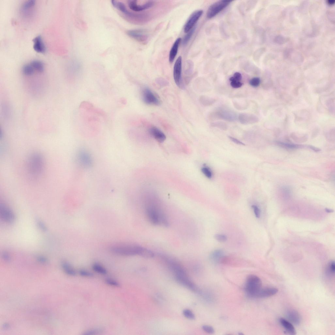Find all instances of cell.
<instances>
[{
    "instance_id": "cell-1",
    "label": "cell",
    "mask_w": 335,
    "mask_h": 335,
    "mask_svg": "<svg viewBox=\"0 0 335 335\" xmlns=\"http://www.w3.org/2000/svg\"><path fill=\"white\" fill-rule=\"evenodd\" d=\"M145 211L147 218L151 224L164 227L169 226L168 218L164 211L157 204L153 202L147 203Z\"/></svg>"
},
{
    "instance_id": "cell-2",
    "label": "cell",
    "mask_w": 335,
    "mask_h": 335,
    "mask_svg": "<svg viewBox=\"0 0 335 335\" xmlns=\"http://www.w3.org/2000/svg\"><path fill=\"white\" fill-rule=\"evenodd\" d=\"M110 251L114 254L122 256L139 255L146 257L149 250L141 245L135 244L116 245L111 246Z\"/></svg>"
},
{
    "instance_id": "cell-3",
    "label": "cell",
    "mask_w": 335,
    "mask_h": 335,
    "mask_svg": "<svg viewBox=\"0 0 335 335\" xmlns=\"http://www.w3.org/2000/svg\"><path fill=\"white\" fill-rule=\"evenodd\" d=\"M27 165L28 171L31 178H38L44 171V158L39 153H32L28 159Z\"/></svg>"
},
{
    "instance_id": "cell-4",
    "label": "cell",
    "mask_w": 335,
    "mask_h": 335,
    "mask_svg": "<svg viewBox=\"0 0 335 335\" xmlns=\"http://www.w3.org/2000/svg\"><path fill=\"white\" fill-rule=\"evenodd\" d=\"M262 282L260 279L256 276L251 275L246 279L245 290L250 296L257 297L262 289Z\"/></svg>"
},
{
    "instance_id": "cell-5",
    "label": "cell",
    "mask_w": 335,
    "mask_h": 335,
    "mask_svg": "<svg viewBox=\"0 0 335 335\" xmlns=\"http://www.w3.org/2000/svg\"><path fill=\"white\" fill-rule=\"evenodd\" d=\"M76 160L78 165L83 169L90 168L93 165L92 157L90 152L85 149H81L78 151Z\"/></svg>"
},
{
    "instance_id": "cell-6",
    "label": "cell",
    "mask_w": 335,
    "mask_h": 335,
    "mask_svg": "<svg viewBox=\"0 0 335 335\" xmlns=\"http://www.w3.org/2000/svg\"><path fill=\"white\" fill-rule=\"evenodd\" d=\"M155 2L153 1H138L131 0L127 1V4L130 10L139 12L149 9L153 6Z\"/></svg>"
},
{
    "instance_id": "cell-7",
    "label": "cell",
    "mask_w": 335,
    "mask_h": 335,
    "mask_svg": "<svg viewBox=\"0 0 335 335\" xmlns=\"http://www.w3.org/2000/svg\"><path fill=\"white\" fill-rule=\"evenodd\" d=\"M211 117L213 119L224 120L227 121H235L237 115L234 111L225 109H221L211 114Z\"/></svg>"
},
{
    "instance_id": "cell-8",
    "label": "cell",
    "mask_w": 335,
    "mask_h": 335,
    "mask_svg": "<svg viewBox=\"0 0 335 335\" xmlns=\"http://www.w3.org/2000/svg\"><path fill=\"white\" fill-rule=\"evenodd\" d=\"M232 2L229 0H223L213 3L209 7L207 12V17L211 18L215 17L224 10Z\"/></svg>"
},
{
    "instance_id": "cell-9",
    "label": "cell",
    "mask_w": 335,
    "mask_h": 335,
    "mask_svg": "<svg viewBox=\"0 0 335 335\" xmlns=\"http://www.w3.org/2000/svg\"><path fill=\"white\" fill-rule=\"evenodd\" d=\"M142 97L144 103L150 105L159 106L161 104L160 99L149 88L144 87L142 91Z\"/></svg>"
},
{
    "instance_id": "cell-10",
    "label": "cell",
    "mask_w": 335,
    "mask_h": 335,
    "mask_svg": "<svg viewBox=\"0 0 335 335\" xmlns=\"http://www.w3.org/2000/svg\"><path fill=\"white\" fill-rule=\"evenodd\" d=\"M182 58L179 56L176 60L174 68V78L176 85L180 88L183 89L184 86L182 79Z\"/></svg>"
},
{
    "instance_id": "cell-11",
    "label": "cell",
    "mask_w": 335,
    "mask_h": 335,
    "mask_svg": "<svg viewBox=\"0 0 335 335\" xmlns=\"http://www.w3.org/2000/svg\"><path fill=\"white\" fill-rule=\"evenodd\" d=\"M0 216L2 220L9 224H12L15 222L16 216L12 209L4 204L0 206Z\"/></svg>"
},
{
    "instance_id": "cell-12",
    "label": "cell",
    "mask_w": 335,
    "mask_h": 335,
    "mask_svg": "<svg viewBox=\"0 0 335 335\" xmlns=\"http://www.w3.org/2000/svg\"><path fill=\"white\" fill-rule=\"evenodd\" d=\"M175 280L181 285L194 292H197L198 290L197 286L191 281L187 275V273L175 275Z\"/></svg>"
},
{
    "instance_id": "cell-13",
    "label": "cell",
    "mask_w": 335,
    "mask_h": 335,
    "mask_svg": "<svg viewBox=\"0 0 335 335\" xmlns=\"http://www.w3.org/2000/svg\"><path fill=\"white\" fill-rule=\"evenodd\" d=\"M203 13V10H198L194 12L191 15L184 27V31L185 33H187L194 27Z\"/></svg>"
},
{
    "instance_id": "cell-14",
    "label": "cell",
    "mask_w": 335,
    "mask_h": 335,
    "mask_svg": "<svg viewBox=\"0 0 335 335\" xmlns=\"http://www.w3.org/2000/svg\"><path fill=\"white\" fill-rule=\"evenodd\" d=\"M127 34L130 38L143 44L146 43L148 39V34L142 30H129L127 32Z\"/></svg>"
},
{
    "instance_id": "cell-15",
    "label": "cell",
    "mask_w": 335,
    "mask_h": 335,
    "mask_svg": "<svg viewBox=\"0 0 335 335\" xmlns=\"http://www.w3.org/2000/svg\"><path fill=\"white\" fill-rule=\"evenodd\" d=\"M240 123L243 124H252L258 122L259 119L255 115L247 113L240 114L238 117Z\"/></svg>"
},
{
    "instance_id": "cell-16",
    "label": "cell",
    "mask_w": 335,
    "mask_h": 335,
    "mask_svg": "<svg viewBox=\"0 0 335 335\" xmlns=\"http://www.w3.org/2000/svg\"><path fill=\"white\" fill-rule=\"evenodd\" d=\"M151 135L156 141L160 142H164L166 139L165 134L161 130L156 127H152L149 129Z\"/></svg>"
},
{
    "instance_id": "cell-17",
    "label": "cell",
    "mask_w": 335,
    "mask_h": 335,
    "mask_svg": "<svg viewBox=\"0 0 335 335\" xmlns=\"http://www.w3.org/2000/svg\"><path fill=\"white\" fill-rule=\"evenodd\" d=\"M287 318L292 323L298 325L301 323V316L298 312L294 310H289L286 313Z\"/></svg>"
},
{
    "instance_id": "cell-18",
    "label": "cell",
    "mask_w": 335,
    "mask_h": 335,
    "mask_svg": "<svg viewBox=\"0 0 335 335\" xmlns=\"http://www.w3.org/2000/svg\"><path fill=\"white\" fill-rule=\"evenodd\" d=\"M278 290L277 288L270 287L262 289L259 292L257 297L267 298L271 297L277 294Z\"/></svg>"
},
{
    "instance_id": "cell-19",
    "label": "cell",
    "mask_w": 335,
    "mask_h": 335,
    "mask_svg": "<svg viewBox=\"0 0 335 335\" xmlns=\"http://www.w3.org/2000/svg\"><path fill=\"white\" fill-rule=\"evenodd\" d=\"M34 49L37 52L44 53L46 52V47L40 36H37L33 39Z\"/></svg>"
},
{
    "instance_id": "cell-20",
    "label": "cell",
    "mask_w": 335,
    "mask_h": 335,
    "mask_svg": "<svg viewBox=\"0 0 335 335\" xmlns=\"http://www.w3.org/2000/svg\"><path fill=\"white\" fill-rule=\"evenodd\" d=\"M181 41V38L177 39L172 46L169 55V61L171 63L173 62L177 54Z\"/></svg>"
},
{
    "instance_id": "cell-21",
    "label": "cell",
    "mask_w": 335,
    "mask_h": 335,
    "mask_svg": "<svg viewBox=\"0 0 335 335\" xmlns=\"http://www.w3.org/2000/svg\"><path fill=\"white\" fill-rule=\"evenodd\" d=\"M279 322L282 326L286 330V332L292 335L296 334V331L292 324L285 319L281 318L279 319Z\"/></svg>"
},
{
    "instance_id": "cell-22",
    "label": "cell",
    "mask_w": 335,
    "mask_h": 335,
    "mask_svg": "<svg viewBox=\"0 0 335 335\" xmlns=\"http://www.w3.org/2000/svg\"><path fill=\"white\" fill-rule=\"evenodd\" d=\"M224 256V251L221 249H218L213 251L211 254L209 258L214 262L220 263L221 259Z\"/></svg>"
},
{
    "instance_id": "cell-23",
    "label": "cell",
    "mask_w": 335,
    "mask_h": 335,
    "mask_svg": "<svg viewBox=\"0 0 335 335\" xmlns=\"http://www.w3.org/2000/svg\"><path fill=\"white\" fill-rule=\"evenodd\" d=\"M62 267L64 272L68 275L72 276H76V271L68 263L63 262L62 264Z\"/></svg>"
},
{
    "instance_id": "cell-24",
    "label": "cell",
    "mask_w": 335,
    "mask_h": 335,
    "mask_svg": "<svg viewBox=\"0 0 335 335\" xmlns=\"http://www.w3.org/2000/svg\"><path fill=\"white\" fill-rule=\"evenodd\" d=\"M200 101L203 105L208 106L212 105L215 103L216 100L210 97L203 96L200 97Z\"/></svg>"
},
{
    "instance_id": "cell-25",
    "label": "cell",
    "mask_w": 335,
    "mask_h": 335,
    "mask_svg": "<svg viewBox=\"0 0 335 335\" xmlns=\"http://www.w3.org/2000/svg\"><path fill=\"white\" fill-rule=\"evenodd\" d=\"M31 65L34 69L39 72H42L44 71V64L39 60H34L32 61Z\"/></svg>"
},
{
    "instance_id": "cell-26",
    "label": "cell",
    "mask_w": 335,
    "mask_h": 335,
    "mask_svg": "<svg viewBox=\"0 0 335 335\" xmlns=\"http://www.w3.org/2000/svg\"><path fill=\"white\" fill-rule=\"evenodd\" d=\"M92 268L95 272L102 274H105L107 273L106 269L100 264L95 263L93 264Z\"/></svg>"
},
{
    "instance_id": "cell-27",
    "label": "cell",
    "mask_w": 335,
    "mask_h": 335,
    "mask_svg": "<svg viewBox=\"0 0 335 335\" xmlns=\"http://www.w3.org/2000/svg\"><path fill=\"white\" fill-rule=\"evenodd\" d=\"M22 72L24 75L27 76H31L34 72V69L31 64L25 65L22 68Z\"/></svg>"
},
{
    "instance_id": "cell-28",
    "label": "cell",
    "mask_w": 335,
    "mask_h": 335,
    "mask_svg": "<svg viewBox=\"0 0 335 335\" xmlns=\"http://www.w3.org/2000/svg\"><path fill=\"white\" fill-rule=\"evenodd\" d=\"M203 174L208 179H211L213 176L212 172L211 169L206 165H204L201 168Z\"/></svg>"
},
{
    "instance_id": "cell-29",
    "label": "cell",
    "mask_w": 335,
    "mask_h": 335,
    "mask_svg": "<svg viewBox=\"0 0 335 335\" xmlns=\"http://www.w3.org/2000/svg\"><path fill=\"white\" fill-rule=\"evenodd\" d=\"M229 80L230 81V85L233 88H239L242 86L243 85L242 83L236 80L233 76L230 78Z\"/></svg>"
},
{
    "instance_id": "cell-30",
    "label": "cell",
    "mask_w": 335,
    "mask_h": 335,
    "mask_svg": "<svg viewBox=\"0 0 335 335\" xmlns=\"http://www.w3.org/2000/svg\"><path fill=\"white\" fill-rule=\"evenodd\" d=\"M195 29V28L194 27L191 30L188 32L187 34L185 36L182 42V44L183 45H186L188 43L191 38H192Z\"/></svg>"
},
{
    "instance_id": "cell-31",
    "label": "cell",
    "mask_w": 335,
    "mask_h": 335,
    "mask_svg": "<svg viewBox=\"0 0 335 335\" xmlns=\"http://www.w3.org/2000/svg\"><path fill=\"white\" fill-rule=\"evenodd\" d=\"M211 126L223 130H226L227 127V125L225 123L221 122L213 123L211 124Z\"/></svg>"
},
{
    "instance_id": "cell-32",
    "label": "cell",
    "mask_w": 335,
    "mask_h": 335,
    "mask_svg": "<svg viewBox=\"0 0 335 335\" xmlns=\"http://www.w3.org/2000/svg\"><path fill=\"white\" fill-rule=\"evenodd\" d=\"M278 145L284 147L291 149L299 148L303 147V146L300 145H294V144L285 143L282 142H279Z\"/></svg>"
},
{
    "instance_id": "cell-33",
    "label": "cell",
    "mask_w": 335,
    "mask_h": 335,
    "mask_svg": "<svg viewBox=\"0 0 335 335\" xmlns=\"http://www.w3.org/2000/svg\"><path fill=\"white\" fill-rule=\"evenodd\" d=\"M183 314L186 318L190 320L195 319V316L192 311L189 309H185L183 311Z\"/></svg>"
},
{
    "instance_id": "cell-34",
    "label": "cell",
    "mask_w": 335,
    "mask_h": 335,
    "mask_svg": "<svg viewBox=\"0 0 335 335\" xmlns=\"http://www.w3.org/2000/svg\"><path fill=\"white\" fill-rule=\"evenodd\" d=\"M103 329L101 328H96L91 329L84 333V335H94L99 334L103 331Z\"/></svg>"
},
{
    "instance_id": "cell-35",
    "label": "cell",
    "mask_w": 335,
    "mask_h": 335,
    "mask_svg": "<svg viewBox=\"0 0 335 335\" xmlns=\"http://www.w3.org/2000/svg\"><path fill=\"white\" fill-rule=\"evenodd\" d=\"M35 4V1H28L23 3L22 8L24 10H27L34 7Z\"/></svg>"
},
{
    "instance_id": "cell-36",
    "label": "cell",
    "mask_w": 335,
    "mask_h": 335,
    "mask_svg": "<svg viewBox=\"0 0 335 335\" xmlns=\"http://www.w3.org/2000/svg\"><path fill=\"white\" fill-rule=\"evenodd\" d=\"M260 79L258 77L253 78L249 82L250 85L255 87H258L260 85Z\"/></svg>"
},
{
    "instance_id": "cell-37",
    "label": "cell",
    "mask_w": 335,
    "mask_h": 335,
    "mask_svg": "<svg viewBox=\"0 0 335 335\" xmlns=\"http://www.w3.org/2000/svg\"><path fill=\"white\" fill-rule=\"evenodd\" d=\"M105 283L109 285L115 287H119L120 286V283L117 281L111 278H106L105 280Z\"/></svg>"
},
{
    "instance_id": "cell-38",
    "label": "cell",
    "mask_w": 335,
    "mask_h": 335,
    "mask_svg": "<svg viewBox=\"0 0 335 335\" xmlns=\"http://www.w3.org/2000/svg\"><path fill=\"white\" fill-rule=\"evenodd\" d=\"M36 223L39 229L42 231L46 232L47 231V227L43 222L41 220L38 219L36 221Z\"/></svg>"
},
{
    "instance_id": "cell-39",
    "label": "cell",
    "mask_w": 335,
    "mask_h": 335,
    "mask_svg": "<svg viewBox=\"0 0 335 335\" xmlns=\"http://www.w3.org/2000/svg\"><path fill=\"white\" fill-rule=\"evenodd\" d=\"M215 237L220 242H225L227 240V237L224 234H217L215 235Z\"/></svg>"
},
{
    "instance_id": "cell-40",
    "label": "cell",
    "mask_w": 335,
    "mask_h": 335,
    "mask_svg": "<svg viewBox=\"0 0 335 335\" xmlns=\"http://www.w3.org/2000/svg\"><path fill=\"white\" fill-rule=\"evenodd\" d=\"M79 274L80 276L83 277L90 278L94 276V274L91 272L83 269L79 271Z\"/></svg>"
},
{
    "instance_id": "cell-41",
    "label": "cell",
    "mask_w": 335,
    "mask_h": 335,
    "mask_svg": "<svg viewBox=\"0 0 335 335\" xmlns=\"http://www.w3.org/2000/svg\"><path fill=\"white\" fill-rule=\"evenodd\" d=\"M202 329L203 331L209 334H212L215 332V330L212 326L208 325H203L202 326Z\"/></svg>"
},
{
    "instance_id": "cell-42",
    "label": "cell",
    "mask_w": 335,
    "mask_h": 335,
    "mask_svg": "<svg viewBox=\"0 0 335 335\" xmlns=\"http://www.w3.org/2000/svg\"><path fill=\"white\" fill-rule=\"evenodd\" d=\"M2 257L3 259L7 262H9L11 261V256L9 253L7 252V251H5L2 253Z\"/></svg>"
},
{
    "instance_id": "cell-43",
    "label": "cell",
    "mask_w": 335,
    "mask_h": 335,
    "mask_svg": "<svg viewBox=\"0 0 335 335\" xmlns=\"http://www.w3.org/2000/svg\"><path fill=\"white\" fill-rule=\"evenodd\" d=\"M251 207L253 209L256 217L258 218H260V211L259 207L254 204L252 205Z\"/></svg>"
},
{
    "instance_id": "cell-44",
    "label": "cell",
    "mask_w": 335,
    "mask_h": 335,
    "mask_svg": "<svg viewBox=\"0 0 335 335\" xmlns=\"http://www.w3.org/2000/svg\"><path fill=\"white\" fill-rule=\"evenodd\" d=\"M329 272L330 273L334 274L335 271V263L334 261L330 262L328 266Z\"/></svg>"
},
{
    "instance_id": "cell-45",
    "label": "cell",
    "mask_w": 335,
    "mask_h": 335,
    "mask_svg": "<svg viewBox=\"0 0 335 335\" xmlns=\"http://www.w3.org/2000/svg\"><path fill=\"white\" fill-rule=\"evenodd\" d=\"M38 261L42 264H45L47 263L48 260L45 257L42 256H39L37 257Z\"/></svg>"
},
{
    "instance_id": "cell-46",
    "label": "cell",
    "mask_w": 335,
    "mask_h": 335,
    "mask_svg": "<svg viewBox=\"0 0 335 335\" xmlns=\"http://www.w3.org/2000/svg\"><path fill=\"white\" fill-rule=\"evenodd\" d=\"M229 138L230 139L231 141L237 144V145H245L244 143L241 142L238 139L236 138L231 136H229Z\"/></svg>"
},
{
    "instance_id": "cell-47",
    "label": "cell",
    "mask_w": 335,
    "mask_h": 335,
    "mask_svg": "<svg viewBox=\"0 0 335 335\" xmlns=\"http://www.w3.org/2000/svg\"><path fill=\"white\" fill-rule=\"evenodd\" d=\"M233 77L236 80L240 81L241 80L242 77L241 74V73L239 72H235L233 76Z\"/></svg>"
},
{
    "instance_id": "cell-48",
    "label": "cell",
    "mask_w": 335,
    "mask_h": 335,
    "mask_svg": "<svg viewBox=\"0 0 335 335\" xmlns=\"http://www.w3.org/2000/svg\"><path fill=\"white\" fill-rule=\"evenodd\" d=\"M309 147L311 149L313 150L315 152H319L320 151V149L312 146H309Z\"/></svg>"
},
{
    "instance_id": "cell-49",
    "label": "cell",
    "mask_w": 335,
    "mask_h": 335,
    "mask_svg": "<svg viewBox=\"0 0 335 335\" xmlns=\"http://www.w3.org/2000/svg\"><path fill=\"white\" fill-rule=\"evenodd\" d=\"M9 327H10V326L7 323H5L3 326V328L6 329H8Z\"/></svg>"
},
{
    "instance_id": "cell-50",
    "label": "cell",
    "mask_w": 335,
    "mask_h": 335,
    "mask_svg": "<svg viewBox=\"0 0 335 335\" xmlns=\"http://www.w3.org/2000/svg\"><path fill=\"white\" fill-rule=\"evenodd\" d=\"M328 3L330 5H333L335 3L334 0H329L327 1Z\"/></svg>"
},
{
    "instance_id": "cell-51",
    "label": "cell",
    "mask_w": 335,
    "mask_h": 335,
    "mask_svg": "<svg viewBox=\"0 0 335 335\" xmlns=\"http://www.w3.org/2000/svg\"><path fill=\"white\" fill-rule=\"evenodd\" d=\"M325 211L328 213H332L334 212V211L332 210V209H329L327 208H326L325 209Z\"/></svg>"
}]
</instances>
